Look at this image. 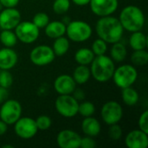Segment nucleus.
<instances>
[{"instance_id": "obj_18", "label": "nucleus", "mask_w": 148, "mask_h": 148, "mask_svg": "<svg viewBox=\"0 0 148 148\" xmlns=\"http://www.w3.org/2000/svg\"><path fill=\"white\" fill-rule=\"evenodd\" d=\"M82 131L86 136L95 138L100 134L101 126L100 121L94 116L85 117L82 122Z\"/></svg>"}, {"instance_id": "obj_34", "label": "nucleus", "mask_w": 148, "mask_h": 148, "mask_svg": "<svg viewBox=\"0 0 148 148\" xmlns=\"http://www.w3.org/2000/svg\"><path fill=\"white\" fill-rule=\"evenodd\" d=\"M122 128L118 124L110 125L108 128V136L113 140H119L122 137Z\"/></svg>"}, {"instance_id": "obj_30", "label": "nucleus", "mask_w": 148, "mask_h": 148, "mask_svg": "<svg viewBox=\"0 0 148 148\" xmlns=\"http://www.w3.org/2000/svg\"><path fill=\"white\" fill-rule=\"evenodd\" d=\"M91 50L93 51L95 56L105 55L108 50V43L104 40L98 37L93 42L91 46Z\"/></svg>"}, {"instance_id": "obj_11", "label": "nucleus", "mask_w": 148, "mask_h": 148, "mask_svg": "<svg viewBox=\"0 0 148 148\" xmlns=\"http://www.w3.org/2000/svg\"><path fill=\"white\" fill-rule=\"evenodd\" d=\"M13 126L16 135L22 140H30L34 138L39 131L36 127L35 119L28 116H21L13 124Z\"/></svg>"}, {"instance_id": "obj_25", "label": "nucleus", "mask_w": 148, "mask_h": 148, "mask_svg": "<svg viewBox=\"0 0 148 148\" xmlns=\"http://www.w3.org/2000/svg\"><path fill=\"white\" fill-rule=\"evenodd\" d=\"M121 99L127 106L133 107L139 102L140 95L133 87H127L121 89Z\"/></svg>"}, {"instance_id": "obj_42", "label": "nucleus", "mask_w": 148, "mask_h": 148, "mask_svg": "<svg viewBox=\"0 0 148 148\" xmlns=\"http://www.w3.org/2000/svg\"><path fill=\"white\" fill-rule=\"evenodd\" d=\"M61 21H62V22L63 23H65V24L67 25V24H68V23H69V22L71 21V19H70V18H69V16H64V17H63V18H62V19Z\"/></svg>"}, {"instance_id": "obj_3", "label": "nucleus", "mask_w": 148, "mask_h": 148, "mask_svg": "<svg viewBox=\"0 0 148 148\" xmlns=\"http://www.w3.org/2000/svg\"><path fill=\"white\" fill-rule=\"evenodd\" d=\"M89 66L91 76L95 81L104 83L112 80L115 63L109 56H95Z\"/></svg>"}, {"instance_id": "obj_38", "label": "nucleus", "mask_w": 148, "mask_h": 148, "mask_svg": "<svg viewBox=\"0 0 148 148\" xmlns=\"http://www.w3.org/2000/svg\"><path fill=\"white\" fill-rule=\"evenodd\" d=\"M72 95L78 101H82L83 100H85L86 95L85 92L82 89V88H76L74 90V92L72 93Z\"/></svg>"}, {"instance_id": "obj_27", "label": "nucleus", "mask_w": 148, "mask_h": 148, "mask_svg": "<svg viewBox=\"0 0 148 148\" xmlns=\"http://www.w3.org/2000/svg\"><path fill=\"white\" fill-rule=\"evenodd\" d=\"M130 59L132 64L135 67L146 66L148 62V52L147 49L134 50Z\"/></svg>"}, {"instance_id": "obj_12", "label": "nucleus", "mask_w": 148, "mask_h": 148, "mask_svg": "<svg viewBox=\"0 0 148 148\" xmlns=\"http://www.w3.org/2000/svg\"><path fill=\"white\" fill-rule=\"evenodd\" d=\"M91 11L100 17L113 15L119 7L118 0H90Z\"/></svg>"}, {"instance_id": "obj_41", "label": "nucleus", "mask_w": 148, "mask_h": 148, "mask_svg": "<svg viewBox=\"0 0 148 148\" xmlns=\"http://www.w3.org/2000/svg\"><path fill=\"white\" fill-rule=\"evenodd\" d=\"M7 130H8V125L0 120V136H3V134H5Z\"/></svg>"}, {"instance_id": "obj_17", "label": "nucleus", "mask_w": 148, "mask_h": 148, "mask_svg": "<svg viewBox=\"0 0 148 148\" xmlns=\"http://www.w3.org/2000/svg\"><path fill=\"white\" fill-rule=\"evenodd\" d=\"M18 56L12 48L3 47L0 49V69L10 70L16 67Z\"/></svg>"}, {"instance_id": "obj_37", "label": "nucleus", "mask_w": 148, "mask_h": 148, "mask_svg": "<svg viewBox=\"0 0 148 148\" xmlns=\"http://www.w3.org/2000/svg\"><path fill=\"white\" fill-rule=\"evenodd\" d=\"M20 0H0V4L3 8H16Z\"/></svg>"}, {"instance_id": "obj_20", "label": "nucleus", "mask_w": 148, "mask_h": 148, "mask_svg": "<svg viewBox=\"0 0 148 148\" xmlns=\"http://www.w3.org/2000/svg\"><path fill=\"white\" fill-rule=\"evenodd\" d=\"M128 43L133 50L147 49L148 44L147 36L141 30L132 32L128 39Z\"/></svg>"}, {"instance_id": "obj_40", "label": "nucleus", "mask_w": 148, "mask_h": 148, "mask_svg": "<svg viewBox=\"0 0 148 148\" xmlns=\"http://www.w3.org/2000/svg\"><path fill=\"white\" fill-rule=\"evenodd\" d=\"M70 2L77 6H86L89 4L90 0H70Z\"/></svg>"}, {"instance_id": "obj_43", "label": "nucleus", "mask_w": 148, "mask_h": 148, "mask_svg": "<svg viewBox=\"0 0 148 148\" xmlns=\"http://www.w3.org/2000/svg\"><path fill=\"white\" fill-rule=\"evenodd\" d=\"M3 148H12L13 147V146H11V145H3Z\"/></svg>"}, {"instance_id": "obj_39", "label": "nucleus", "mask_w": 148, "mask_h": 148, "mask_svg": "<svg viewBox=\"0 0 148 148\" xmlns=\"http://www.w3.org/2000/svg\"><path fill=\"white\" fill-rule=\"evenodd\" d=\"M9 96V93H8V89L0 87V105L8 99Z\"/></svg>"}, {"instance_id": "obj_19", "label": "nucleus", "mask_w": 148, "mask_h": 148, "mask_svg": "<svg viewBox=\"0 0 148 148\" xmlns=\"http://www.w3.org/2000/svg\"><path fill=\"white\" fill-rule=\"evenodd\" d=\"M44 32L47 37L50 39H56L57 37L65 36L66 24L59 20H55L51 22L49 21V23L44 28Z\"/></svg>"}, {"instance_id": "obj_13", "label": "nucleus", "mask_w": 148, "mask_h": 148, "mask_svg": "<svg viewBox=\"0 0 148 148\" xmlns=\"http://www.w3.org/2000/svg\"><path fill=\"white\" fill-rule=\"evenodd\" d=\"M21 22V13L16 8H3L0 10V29H11Z\"/></svg>"}, {"instance_id": "obj_21", "label": "nucleus", "mask_w": 148, "mask_h": 148, "mask_svg": "<svg viewBox=\"0 0 148 148\" xmlns=\"http://www.w3.org/2000/svg\"><path fill=\"white\" fill-rule=\"evenodd\" d=\"M114 62H122L127 56V49L124 43L120 42L112 44L110 49V56Z\"/></svg>"}, {"instance_id": "obj_45", "label": "nucleus", "mask_w": 148, "mask_h": 148, "mask_svg": "<svg viewBox=\"0 0 148 148\" xmlns=\"http://www.w3.org/2000/svg\"><path fill=\"white\" fill-rule=\"evenodd\" d=\"M0 71H1V69H0Z\"/></svg>"}, {"instance_id": "obj_10", "label": "nucleus", "mask_w": 148, "mask_h": 148, "mask_svg": "<svg viewBox=\"0 0 148 148\" xmlns=\"http://www.w3.org/2000/svg\"><path fill=\"white\" fill-rule=\"evenodd\" d=\"M56 55L52 48L46 44L37 45L29 53L30 62L38 67H44L54 62Z\"/></svg>"}, {"instance_id": "obj_36", "label": "nucleus", "mask_w": 148, "mask_h": 148, "mask_svg": "<svg viewBox=\"0 0 148 148\" xmlns=\"http://www.w3.org/2000/svg\"><path fill=\"white\" fill-rule=\"evenodd\" d=\"M96 147V141L94 137L86 136L81 139L80 147L82 148H95Z\"/></svg>"}, {"instance_id": "obj_16", "label": "nucleus", "mask_w": 148, "mask_h": 148, "mask_svg": "<svg viewBox=\"0 0 148 148\" xmlns=\"http://www.w3.org/2000/svg\"><path fill=\"white\" fill-rule=\"evenodd\" d=\"M147 134L140 129L132 130L126 135L124 143L128 148H147L148 147Z\"/></svg>"}, {"instance_id": "obj_1", "label": "nucleus", "mask_w": 148, "mask_h": 148, "mask_svg": "<svg viewBox=\"0 0 148 148\" xmlns=\"http://www.w3.org/2000/svg\"><path fill=\"white\" fill-rule=\"evenodd\" d=\"M124 31L119 18L112 15L100 17L95 23V32L98 37L104 40L108 44L120 42Z\"/></svg>"}, {"instance_id": "obj_15", "label": "nucleus", "mask_w": 148, "mask_h": 148, "mask_svg": "<svg viewBox=\"0 0 148 148\" xmlns=\"http://www.w3.org/2000/svg\"><path fill=\"white\" fill-rule=\"evenodd\" d=\"M76 83L73 79L72 75L62 74L58 75L54 81V89L58 94L61 95H72L76 88Z\"/></svg>"}, {"instance_id": "obj_32", "label": "nucleus", "mask_w": 148, "mask_h": 148, "mask_svg": "<svg viewBox=\"0 0 148 148\" xmlns=\"http://www.w3.org/2000/svg\"><path fill=\"white\" fill-rule=\"evenodd\" d=\"M35 121H36V124L38 130H41V131L49 130L52 125L51 118L48 115H45V114L39 115Z\"/></svg>"}, {"instance_id": "obj_29", "label": "nucleus", "mask_w": 148, "mask_h": 148, "mask_svg": "<svg viewBox=\"0 0 148 148\" xmlns=\"http://www.w3.org/2000/svg\"><path fill=\"white\" fill-rule=\"evenodd\" d=\"M70 0H55L52 5L53 10L57 15H64L70 8Z\"/></svg>"}, {"instance_id": "obj_7", "label": "nucleus", "mask_w": 148, "mask_h": 148, "mask_svg": "<svg viewBox=\"0 0 148 148\" xmlns=\"http://www.w3.org/2000/svg\"><path fill=\"white\" fill-rule=\"evenodd\" d=\"M0 106V120L8 126L13 125L22 116V105L16 100L7 99Z\"/></svg>"}, {"instance_id": "obj_8", "label": "nucleus", "mask_w": 148, "mask_h": 148, "mask_svg": "<svg viewBox=\"0 0 148 148\" xmlns=\"http://www.w3.org/2000/svg\"><path fill=\"white\" fill-rule=\"evenodd\" d=\"M14 32L17 40L24 44L35 42L40 36V29L32 21H21L14 29Z\"/></svg>"}, {"instance_id": "obj_22", "label": "nucleus", "mask_w": 148, "mask_h": 148, "mask_svg": "<svg viewBox=\"0 0 148 148\" xmlns=\"http://www.w3.org/2000/svg\"><path fill=\"white\" fill-rule=\"evenodd\" d=\"M95 54L89 48H80L75 54V61L78 65L89 66L95 58Z\"/></svg>"}, {"instance_id": "obj_23", "label": "nucleus", "mask_w": 148, "mask_h": 148, "mask_svg": "<svg viewBox=\"0 0 148 148\" xmlns=\"http://www.w3.org/2000/svg\"><path fill=\"white\" fill-rule=\"evenodd\" d=\"M72 77L75 80L76 84L82 85V84L87 83L91 77L89 67L86 65H78L75 69Z\"/></svg>"}, {"instance_id": "obj_4", "label": "nucleus", "mask_w": 148, "mask_h": 148, "mask_svg": "<svg viewBox=\"0 0 148 148\" xmlns=\"http://www.w3.org/2000/svg\"><path fill=\"white\" fill-rule=\"evenodd\" d=\"M93 34L91 25L82 20H71L66 25V36L74 42H83L90 39Z\"/></svg>"}, {"instance_id": "obj_28", "label": "nucleus", "mask_w": 148, "mask_h": 148, "mask_svg": "<svg viewBox=\"0 0 148 148\" xmlns=\"http://www.w3.org/2000/svg\"><path fill=\"white\" fill-rule=\"evenodd\" d=\"M95 113V106L93 102L83 100L82 101L81 103H79L78 114L83 118L93 116Z\"/></svg>"}, {"instance_id": "obj_31", "label": "nucleus", "mask_w": 148, "mask_h": 148, "mask_svg": "<svg viewBox=\"0 0 148 148\" xmlns=\"http://www.w3.org/2000/svg\"><path fill=\"white\" fill-rule=\"evenodd\" d=\"M49 16L44 12H37L35 14L32 19V23L39 29H44L46 25L49 23Z\"/></svg>"}, {"instance_id": "obj_33", "label": "nucleus", "mask_w": 148, "mask_h": 148, "mask_svg": "<svg viewBox=\"0 0 148 148\" xmlns=\"http://www.w3.org/2000/svg\"><path fill=\"white\" fill-rule=\"evenodd\" d=\"M13 83V76L10 70L0 71V87L4 88H10Z\"/></svg>"}, {"instance_id": "obj_24", "label": "nucleus", "mask_w": 148, "mask_h": 148, "mask_svg": "<svg viewBox=\"0 0 148 148\" xmlns=\"http://www.w3.org/2000/svg\"><path fill=\"white\" fill-rule=\"evenodd\" d=\"M69 47H70V42L69 38L65 36H62L54 39V42L51 48L56 56H62L68 53Z\"/></svg>"}, {"instance_id": "obj_6", "label": "nucleus", "mask_w": 148, "mask_h": 148, "mask_svg": "<svg viewBox=\"0 0 148 148\" xmlns=\"http://www.w3.org/2000/svg\"><path fill=\"white\" fill-rule=\"evenodd\" d=\"M79 101L72 95H61L55 101V108L64 118H74L78 114Z\"/></svg>"}, {"instance_id": "obj_35", "label": "nucleus", "mask_w": 148, "mask_h": 148, "mask_svg": "<svg viewBox=\"0 0 148 148\" xmlns=\"http://www.w3.org/2000/svg\"><path fill=\"white\" fill-rule=\"evenodd\" d=\"M139 129L148 134V110H145L141 113L138 120Z\"/></svg>"}, {"instance_id": "obj_9", "label": "nucleus", "mask_w": 148, "mask_h": 148, "mask_svg": "<svg viewBox=\"0 0 148 148\" xmlns=\"http://www.w3.org/2000/svg\"><path fill=\"white\" fill-rule=\"evenodd\" d=\"M123 114V108L116 101H108L105 102L101 109V120L108 126L118 124L122 120Z\"/></svg>"}, {"instance_id": "obj_44", "label": "nucleus", "mask_w": 148, "mask_h": 148, "mask_svg": "<svg viewBox=\"0 0 148 148\" xmlns=\"http://www.w3.org/2000/svg\"><path fill=\"white\" fill-rule=\"evenodd\" d=\"M3 10V6H2V5L0 4V10Z\"/></svg>"}, {"instance_id": "obj_5", "label": "nucleus", "mask_w": 148, "mask_h": 148, "mask_svg": "<svg viewBox=\"0 0 148 148\" xmlns=\"http://www.w3.org/2000/svg\"><path fill=\"white\" fill-rule=\"evenodd\" d=\"M138 79V71L133 64H123L115 68L112 80L119 88L132 87Z\"/></svg>"}, {"instance_id": "obj_2", "label": "nucleus", "mask_w": 148, "mask_h": 148, "mask_svg": "<svg viewBox=\"0 0 148 148\" xmlns=\"http://www.w3.org/2000/svg\"><path fill=\"white\" fill-rule=\"evenodd\" d=\"M118 18L124 30H127L130 33L142 30L146 23V16L143 10L136 5L124 7L121 10Z\"/></svg>"}, {"instance_id": "obj_14", "label": "nucleus", "mask_w": 148, "mask_h": 148, "mask_svg": "<svg viewBox=\"0 0 148 148\" xmlns=\"http://www.w3.org/2000/svg\"><path fill=\"white\" fill-rule=\"evenodd\" d=\"M81 135L71 129H63L56 135V143L60 148H79Z\"/></svg>"}, {"instance_id": "obj_26", "label": "nucleus", "mask_w": 148, "mask_h": 148, "mask_svg": "<svg viewBox=\"0 0 148 148\" xmlns=\"http://www.w3.org/2000/svg\"><path fill=\"white\" fill-rule=\"evenodd\" d=\"M17 38L15 32L11 29H2L0 32V42L7 48H13L17 43Z\"/></svg>"}]
</instances>
